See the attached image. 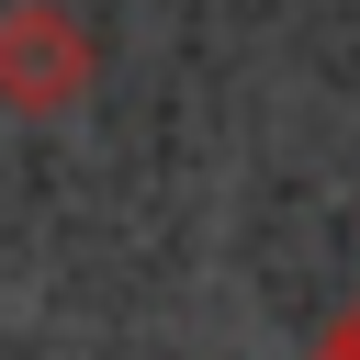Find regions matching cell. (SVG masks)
I'll list each match as a JSON object with an SVG mask.
<instances>
[{"mask_svg": "<svg viewBox=\"0 0 360 360\" xmlns=\"http://www.w3.org/2000/svg\"><path fill=\"white\" fill-rule=\"evenodd\" d=\"M90 68H101V45H90L56 0H11V11H0V101H11V112H68V101L90 90Z\"/></svg>", "mask_w": 360, "mask_h": 360, "instance_id": "cell-1", "label": "cell"}, {"mask_svg": "<svg viewBox=\"0 0 360 360\" xmlns=\"http://www.w3.org/2000/svg\"><path fill=\"white\" fill-rule=\"evenodd\" d=\"M315 360H360V304H349V315H338V326L315 338Z\"/></svg>", "mask_w": 360, "mask_h": 360, "instance_id": "cell-2", "label": "cell"}]
</instances>
